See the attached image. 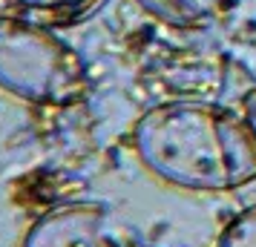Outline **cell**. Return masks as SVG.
Masks as SVG:
<instances>
[{"label": "cell", "mask_w": 256, "mask_h": 247, "mask_svg": "<svg viewBox=\"0 0 256 247\" xmlns=\"http://www.w3.org/2000/svg\"><path fill=\"white\" fill-rule=\"evenodd\" d=\"M132 147L156 178L190 193H230L256 178V135L244 118L198 101L152 106Z\"/></svg>", "instance_id": "1"}, {"label": "cell", "mask_w": 256, "mask_h": 247, "mask_svg": "<svg viewBox=\"0 0 256 247\" xmlns=\"http://www.w3.org/2000/svg\"><path fill=\"white\" fill-rule=\"evenodd\" d=\"M0 89L35 106H72L90 92L75 49L38 20L0 14Z\"/></svg>", "instance_id": "2"}, {"label": "cell", "mask_w": 256, "mask_h": 247, "mask_svg": "<svg viewBox=\"0 0 256 247\" xmlns=\"http://www.w3.org/2000/svg\"><path fill=\"white\" fill-rule=\"evenodd\" d=\"M24 247H138L136 236L98 201H72L40 216Z\"/></svg>", "instance_id": "3"}, {"label": "cell", "mask_w": 256, "mask_h": 247, "mask_svg": "<svg viewBox=\"0 0 256 247\" xmlns=\"http://www.w3.org/2000/svg\"><path fill=\"white\" fill-rule=\"evenodd\" d=\"M147 14L176 29H196L224 14L236 0H136Z\"/></svg>", "instance_id": "4"}, {"label": "cell", "mask_w": 256, "mask_h": 247, "mask_svg": "<svg viewBox=\"0 0 256 247\" xmlns=\"http://www.w3.org/2000/svg\"><path fill=\"white\" fill-rule=\"evenodd\" d=\"M216 247H256V204L242 210L222 230Z\"/></svg>", "instance_id": "5"}, {"label": "cell", "mask_w": 256, "mask_h": 247, "mask_svg": "<svg viewBox=\"0 0 256 247\" xmlns=\"http://www.w3.org/2000/svg\"><path fill=\"white\" fill-rule=\"evenodd\" d=\"M18 12L35 14H84L90 12L98 0H3Z\"/></svg>", "instance_id": "6"}, {"label": "cell", "mask_w": 256, "mask_h": 247, "mask_svg": "<svg viewBox=\"0 0 256 247\" xmlns=\"http://www.w3.org/2000/svg\"><path fill=\"white\" fill-rule=\"evenodd\" d=\"M242 118H244V124L250 127V132L256 135V86L244 95V101H242Z\"/></svg>", "instance_id": "7"}]
</instances>
